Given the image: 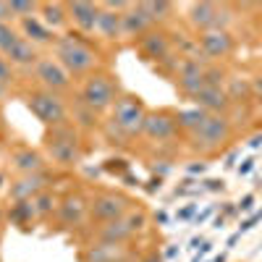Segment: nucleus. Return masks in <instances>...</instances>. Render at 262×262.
Wrapping results in <instances>:
<instances>
[{"mask_svg": "<svg viewBox=\"0 0 262 262\" xmlns=\"http://www.w3.org/2000/svg\"><path fill=\"white\" fill-rule=\"evenodd\" d=\"M42 144H45L48 158L60 165V168H76L84 158V147H81V137H79V128L69 121L63 126H53L45 131L42 137Z\"/></svg>", "mask_w": 262, "mask_h": 262, "instance_id": "obj_1", "label": "nucleus"}, {"mask_svg": "<svg viewBox=\"0 0 262 262\" xmlns=\"http://www.w3.org/2000/svg\"><path fill=\"white\" fill-rule=\"evenodd\" d=\"M58 63L71 76H90L97 66V50L81 34H63L53 45Z\"/></svg>", "mask_w": 262, "mask_h": 262, "instance_id": "obj_2", "label": "nucleus"}, {"mask_svg": "<svg viewBox=\"0 0 262 262\" xmlns=\"http://www.w3.org/2000/svg\"><path fill=\"white\" fill-rule=\"evenodd\" d=\"M147 105L139 95L123 92L118 97V102L113 105L111 111V123H107V131L121 139H134L142 134L144 128V118H147Z\"/></svg>", "mask_w": 262, "mask_h": 262, "instance_id": "obj_3", "label": "nucleus"}, {"mask_svg": "<svg viewBox=\"0 0 262 262\" xmlns=\"http://www.w3.org/2000/svg\"><path fill=\"white\" fill-rule=\"evenodd\" d=\"M121 95L123 92L118 86V76H113L111 71H92L81 81L79 102H84L90 111H95L100 116L105 111H113V105L118 102Z\"/></svg>", "mask_w": 262, "mask_h": 262, "instance_id": "obj_4", "label": "nucleus"}, {"mask_svg": "<svg viewBox=\"0 0 262 262\" xmlns=\"http://www.w3.org/2000/svg\"><path fill=\"white\" fill-rule=\"evenodd\" d=\"M27 107H29V113L45 128L69 123V105H66L63 97L55 95V92H48V90L29 92L27 95Z\"/></svg>", "mask_w": 262, "mask_h": 262, "instance_id": "obj_5", "label": "nucleus"}, {"mask_svg": "<svg viewBox=\"0 0 262 262\" xmlns=\"http://www.w3.org/2000/svg\"><path fill=\"white\" fill-rule=\"evenodd\" d=\"M147 226V215L144 210H131L123 215L121 221L113 223H102L95 231V242H107V244H128L142 228Z\"/></svg>", "mask_w": 262, "mask_h": 262, "instance_id": "obj_6", "label": "nucleus"}, {"mask_svg": "<svg viewBox=\"0 0 262 262\" xmlns=\"http://www.w3.org/2000/svg\"><path fill=\"white\" fill-rule=\"evenodd\" d=\"M134 210L131 200L121 191H100L90 200V215L92 221H97L100 226L102 223H113V221H121L123 215H128Z\"/></svg>", "mask_w": 262, "mask_h": 262, "instance_id": "obj_7", "label": "nucleus"}, {"mask_svg": "<svg viewBox=\"0 0 262 262\" xmlns=\"http://www.w3.org/2000/svg\"><path fill=\"white\" fill-rule=\"evenodd\" d=\"M191 137V147L194 149H215L221 147L228 137H231V121L223 116V113H210L202 126L194 131Z\"/></svg>", "mask_w": 262, "mask_h": 262, "instance_id": "obj_8", "label": "nucleus"}, {"mask_svg": "<svg viewBox=\"0 0 262 262\" xmlns=\"http://www.w3.org/2000/svg\"><path fill=\"white\" fill-rule=\"evenodd\" d=\"M34 79L39 81L42 90L55 92V95L71 90V74L58 63L55 55H48V58H39V60H37V66H34Z\"/></svg>", "mask_w": 262, "mask_h": 262, "instance_id": "obj_9", "label": "nucleus"}, {"mask_svg": "<svg viewBox=\"0 0 262 262\" xmlns=\"http://www.w3.org/2000/svg\"><path fill=\"white\" fill-rule=\"evenodd\" d=\"M173 81L184 95H196L205 86V66L200 58H181L173 63Z\"/></svg>", "mask_w": 262, "mask_h": 262, "instance_id": "obj_10", "label": "nucleus"}, {"mask_svg": "<svg viewBox=\"0 0 262 262\" xmlns=\"http://www.w3.org/2000/svg\"><path fill=\"white\" fill-rule=\"evenodd\" d=\"M228 13L223 6L217 3H191L189 6V21L202 32H215V29H226L228 24Z\"/></svg>", "mask_w": 262, "mask_h": 262, "instance_id": "obj_11", "label": "nucleus"}, {"mask_svg": "<svg viewBox=\"0 0 262 262\" xmlns=\"http://www.w3.org/2000/svg\"><path fill=\"white\" fill-rule=\"evenodd\" d=\"M90 215V200L81 191H69L58 200V221L63 228H76Z\"/></svg>", "mask_w": 262, "mask_h": 262, "instance_id": "obj_12", "label": "nucleus"}, {"mask_svg": "<svg viewBox=\"0 0 262 262\" xmlns=\"http://www.w3.org/2000/svg\"><path fill=\"white\" fill-rule=\"evenodd\" d=\"M79 262H134V252L128 249V244L92 242L79 252Z\"/></svg>", "mask_w": 262, "mask_h": 262, "instance_id": "obj_13", "label": "nucleus"}, {"mask_svg": "<svg viewBox=\"0 0 262 262\" xmlns=\"http://www.w3.org/2000/svg\"><path fill=\"white\" fill-rule=\"evenodd\" d=\"M48 189H50V173L42 170V173H29V176H18L16 181H11L8 196L11 202H29Z\"/></svg>", "mask_w": 262, "mask_h": 262, "instance_id": "obj_14", "label": "nucleus"}, {"mask_svg": "<svg viewBox=\"0 0 262 262\" xmlns=\"http://www.w3.org/2000/svg\"><path fill=\"white\" fill-rule=\"evenodd\" d=\"M179 123H176V113L170 111H149L144 118V128L142 137L152 139V142H168L176 137Z\"/></svg>", "mask_w": 262, "mask_h": 262, "instance_id": "obj_15", "label": "nucleus"}, {"mask_svg": "<svg viewBox=\"0 0 262 262\" xmlns=\"http://www.w3.org/2000/svg\"><path fill=\"white\" fill-rule=\"evenodd\" d=\"M137 48H139V53L144 55V60H152V63H165V60H170V50H173V45H170V37L163 32V29H149L144 37H139L137 39Z\"/></svg>", "mask_w": 262, "mask_h": 262, "instance_id": "obj_16", "label": "nucleus"}, {"mask_svg": "<svg viewBox=\"0 0 262 262\" xmlns=\"http://www.w3.org/2000/svg\"><path fill=\"white\" fill-rule=\"evenodd\" d=\"M66 8H69V21L79 29V34H92L97 29L100 3H90V0H71V3H66Z\"/></svg>", "mask_w": 262, "mask_h": 262, "instance_id": "obj_17", "label": "nucleus"}, {"mask_svg": "<svg viewBox=\"0 0 262 262\" xmlns=\"http://www.w3.org/2000/svg\"><path fill=\"white\" fill-rule=\"evenodd\" d=\"M196 48L205 58H226L233 53V37L228 29H215V32H202L196 37Z\"/></svg>", "mask_w": 262, "mask_h": 262, "instance_id": "obj_18", "label": "nucleus"}, {"mask_svg": "<svg viewBox=\"0 0 262 262\" xmlns=\"http://www.w3.org/2000/svg\"><path fill=\"white\" fill-rule=\"evenodd\" d=\"M149 29H155V24L147 18V13L139 8V3H131L123 11V24H121V39H139Z\"/></svg>", "mask_w": 262, "mask_h": 262, "instance_id": "obj_19", "label": "nucleus"}, {"mask_svg": "<svg viewBox=\"0 0 262 262\" xmlns=\"http://www.w3.org/2000/svg\"><path fill=\"white\" fill-rule=\"evenodd\" d=\"M11 163H13V170L18 173V176H29V173H42L45 170V158H42V152H37V149H32L27 144L13 147Z\"/></svg>", "mask_w": 262, "mask_h": 262, "instance_id": "obj_20", "label": "nucleus"}, {"mask_svg": "<svg viewBox=\"0 0 262 262\" xmlns=\"http://www.w3.org/2000/svg\"><path fill=\"white\" fill-rule=\"evenodd\" d=\"M191 100H194L196 107H202L205 113H223V116H226L228 105H231L228 92L223 90V86H202L196 95H191Z\"/></svg>", "mask_w": 262, "mask_h": 262, "instance_id": "obj_21", "label": "nucleus"}, {"mask_svg": "<svg viewBox=\"0 0 262 262\" xmlns=\"http://www.w3.org/2000/svg\"><path fill=\"white\" fill-rule=\"evenodd\" d=\"M18 27H21V29H18L21 37L29 39L32 45H55V42H58V34L42 24L39 16H29V18H24V21H18Z\"/></svg>", "mask_w": 262, "mask_h": 262, "instance_id": "obj_22", "label": "nucleus"}, {"mask_svg": "<svg viewBox=\"0 0 262 262\" xmlns=\"http://www.w3.org/2000/svg\"><path fill=\"white\" fill-rule=\"evenodd\" d=\"M37 16L42 18V24H45L48 29L53 32H60L71 24L69 21V8H66V3H53V0H45V3H39V11Z\"/></svg>", "mask_w": 262, "mask_h": 262, "instance_id": "obj_23", "label": "nucleus"}, {"mask_svg": "<svg viewBox=\"0 0 262 262\" xmlns=\"http://www.w3.org/2000/svg\"><path fill=\"white\" fill-rule=\"evenodd\" d=\"M121 24H123V11L105 8L100 3V16H97V34L105 39H121Z\"/></svg>", "mask_w": 262, "mask_h": 262, "instance_id": "obj_24", "label": "nucleus"}, {"mask_svg": "<svg viewBox=\"0 0 262 262\" xmlns=\"http://www.w3.org/2000/svg\"><path fill=\"white\" fill-rule=\"evenodd\" d=\"M8 58V63L11 66H21V69H27V66H37V60H39V53H37V45H32L29 39H24L21 37L16 45H13V50L6 55Z\"/></svg>", "mask_w": 262, "mask_h": 262, "instance_id": "obj_25", "label": "nucleus"}, {"mask_svg": "<svg viewBox=\"0 0 262 262\" xmlns=\"http://www.w3.org/2000/svg\"><path fill=\"white\" fill-rule=\"evenodd\" d=\"M8 221H11V226H18V228L27 231V228L37 221V212H34L32 200H29V202H13L11 210H8Z\"/></svg>", "mask_w": 262, "mask_h": 262, "instance_id": "obj_26", "label": "nucleus"}, {"mask_svg": "<svg viewBox=\"0 0 262 262\" xmlns=\"http://www.w3.org/2000/svg\"><path fill=\"white\" fill-rule=\"evenodd\" d=\"M210 113H205L202 107H189V111H179L176 113V123H179V131H186V134H194L196 128L202 126V121L207 118Z\"/></svg>", "mask_w": 262, "mask_h": 262, "instance_id": "obj_27", "label": "nucleus"}, {"mask_svg": "<svg viewBox=\"0 0 262 262\" xmlns=\"http://www.w3.org/2000/svg\"><path fill=\"white\" fill-rule=\"evenodd\" d=\"M139 8L147 13V18L152 21V24H163V21L173 13V3H168V0H142Z\"/></svg>", "mask_w": 262, "mask_h": 262, "instance_id": "obj_28", "label": "nucleus"}, {"mask_svg": "<svg viewBox=\"0 0 262 262\" xmlns=\"http://www.w3.org/2000/svg\"><path fill=\"white\" fill-rule=\"evenodd\" d=\"M32 205H34V212H37V221H48L53 212H58V196L48 189V191H42L39 196H34Z\"/></svg>", "mask_w": 262, "mask_h": 262, "instance_id": "obj_29", "label": "nucleus"}, {"mask_svg": "<svg viewBox=\"0 0 262 262\" xmlns=\"http://www.w3.org/2000/svg\"><path fill=\"white\" fill-rule=\"evenodd\" d=\"M18 39H21V32L11 21H0V55H8Z\"/></svg>", "mask_w": 262, "mask_h": 262, "instance_id": "obj_30", "label": "nucleus"}, {"mask_svg": "<svg viewBox=\"0 0 262 262\" xmlns=\"http://www.w3.org/2000/svg\"><path fill=\"white\" fill-rule=\"evenodd\" d=\"M97 118H100V116H97L95 111H90V107H86L84 102L76 100V105H74V121H76L81 128H95V126L100 123ZM76 123H74V126H76Z\"/></svg>", "mask_w": 262, "mask_h": 262, "instance_id": "obj_31", "label": "nucleus"}, {"mask_svg": "<svg viewBox=\"0 0 262 262\" xmlns=\"http://www.w3.org/2000/svg\"><path fill=\"white\" fill-rule=\"evenodd\" d=\"M11 11H13V18L24 21L29 16H37L39 3H34V0H11Z\"/></svg>", "mask_w": 262, "mask_h": 262, "instance_id": "obj_32", "label": "nucleus"}, {"mask_svg": "<svg viewBox=\"0 0 262 262\" xmlns=\"http://www.w3.org/2000/svg\"><path fill=\"white\" fill-rule=\"evenodd\" d=\"M226 81V71L212 66V69H205V86H223Z\"/></svg>", "mask_w": 262, "mask_h": 262, "instance_id": "obj_33", "label": "nucleus"}, {"mask_svg": "<svg viewBox=\"0 0 262 262\" xmlns=\"http://www.w3.org/2000/svg\"><path fill=\"white\" fill-rule=\"evenodd\" d=\"M0 84H3V86L13 84V66L8 63L6 55H0Z\"/></svg>", "mask_w": 262, "mask_h": 262, "instance_id": "obj_34", "label": "nucleus"}, {"mask_svg": "<svg viewBox=\"0 0 262 262\" xmlns=\"http://www.w3.org/2000/svg\"><path fill=\"white\" fill-rule=\"evenodd\" d=\"M105 170H111V173H118V176H123V173L128 170V163H126V160H105Z\"/></svg>", "mask_w": 262, "mask_h": 262, "instance_id": "obj_35", "label": "nucleus"}, {"mask_svg": "<svg viewBox=\"0 0 262 262\" xmlns=\"http://www.w3.org/2000/svg\"><path fill=\"white\" fill-rule=\"evenodd\" d=\"M0 21H13V11H11V0H0Z\"/></svg>", "mask_w": 262, "mask_h": 262, "instance_id": "obj_36", "label": "nucleus"}, {"mask_svg": "<svg viewBox=\"0 0 262 262\" xmlns=\"http://www.w3.org/2000/svg\"><path fill=\"white\" fill-rule=\"evenodd\" d=\"M252 207H254V194H247L244 200L238 202V210H242V212H249Z\"/></svg>", "mask_w": 262, "mask_h": 262, "instance_id": "obj_37", "label": "nucleus"}, {"mask_svg": "<svg viewBox=\"0 0 262 262\" xmlns=\"http://www.w3.org/2000/svg\"><path fill=\"white\" fill-rule=\"evenodd\" d=\"M202 189H207V191H223V181H217V179L205 181V186H202Z\"/></svg>", "mask_w": 262, "mask_h": 262, "instance_id": "obj_38", "label": "nucleus"}, {"mask_svg": "<svg viewBox=\"0 0 262 262\" xmlns=\"http://www.w3.org/2000/svg\"><path fill=\"white\" fill-rule=\"evenodd\" d=\"M252 168H254V158L244 160V165H238V176H247V173H252Z\"/></svg>", "mask_w": 262, "mask_h": 262, "instance_id": "obj_39", "label": "nucleus"}, {"mask_svg": "<svg viewBox=\"0 0 262 262\" xmlns=\"http://www.w3.org/2000/svg\"><path fill=\"white\" fill-rule=\"evenodd\" d=\"M186 170L191 173V176H196V173H200V176H202V173L207 170V163H194V165H189Z\"/></svg>", "mask_w": 262, "mask_h": 262, "instance_id": "obj_40", "label": "nucleus"}, {"mask_svg": "<svg viewBox=\"0 0 262 262\" xmlns=\"http://www.w3.org/2000/svg\"><path fill=\"white\" fill-rule=\"evenodd\" d=\"M252 92H254V95L262 100V76H257V79L252 81Z\"/></svg>", "mask_w": 262, "mask_h": 262, "instance_id": "obj_41", "label": "nucleus"}, {"mask_svg": "<svg viewBox=\"0 0 262 262\" xmlns=\"http://www.w3.org/2000/svg\"><path fill=\"white\" fill-rule=\"evenodd\" d=\"M139 262H165V259H163V257H160L158 252H149V254H144V257H142Z\"/></svg>", "mask_w": 262, "mask_h": 262, "instance_id": "obj_42", "label": "nucleus"}, {"mask_svg": "<svg viewBox=\"0 0 262 262\" xmlns=\"http://www.w3.org/2000/svg\"><path fill=\"white\" fill-rule=\"evenodd\" d=\"M191 215H194V205H189V207H184V210L179 212V221H189Z\"/></svg>", "mask_w": 262, "mask_h": 262, "instance_id": "obj_43", "label": "nucleus"}, {"mask_svg": "<svg viewBox=\"0 0 262 262\" xmlns=\"http://www.w3.org/2000/svg\"><path fill=\"white\" fill-rule=\"evenodd\" d=\"M249 144H252L254 149H257V147H262V134H257V137H252V142H249Z\"/></svg>", "mask_w": 262, "mask_h": 262, "instance_id": "obj_44", "label": "nucleus"}, {"mask_svg": "<svg viewBox=\"0 0 262 262\" xmlns=\"http://www.w3.org/2000/svg\"><path fill=\"white\" fill-rule=\"evenodd\" d=\"M6 92H8V86H3V84H0V100L6 97Z\"/></svg>", "mask_w": 262, "mask_h": 262, "instance_id": "obj_45", "label": "nucleus"}, {"mask_svg": "<svg viewBox=\"0 0 262 262\" xmlns=\"http://www.w3.org/2000/svg\"><path fill=\"white\" fill-rule=\"evenodd\" d=\"M0 233H3V210H0Z\"/></svg>", "mask_w": 262, "mask_h": 262, "instance_id": "obj_46", "label": "nucleus"}]
</instances>
